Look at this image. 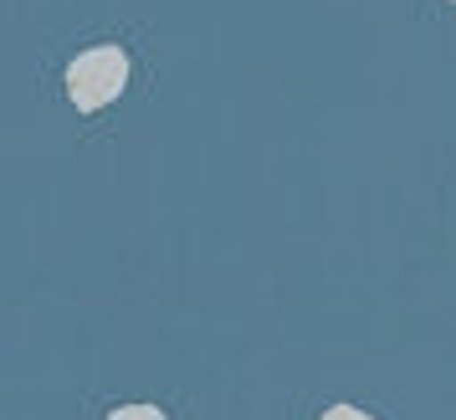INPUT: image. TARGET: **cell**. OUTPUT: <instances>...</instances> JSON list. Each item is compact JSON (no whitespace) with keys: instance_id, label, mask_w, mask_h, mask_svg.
Listing matches in <instances>:
<instances>
[{"instance_id":"cell-1","label":"cell","mask_w":456,"mask_h":420,"mask_svg":"<svg viewBox=\"0 0 456 420\" xmlns=\"http://www.w3.org/2000/svg\"><path fill=\"white\" fill-rule=\"evenodd\" d=\"M128 83V57L124 46H93L77 62L67 67V93L83 113H98L103 103H113Z\"/></svg>"},{"instance_id":"cell-2","label":"cell","mask_w":456,"mask_h":420,"mask_svg":"<svg viewBox=\"0 0 456 420\" xmlns=\"http://www.w3.org/2000/svg\"><path fill=\"white\" fill-rule=\"evenodd\" d=\"M108 420H165V416H159L154 405H118Z\"/></svg>"},{"instance_id":"cell-3","label":"cell","mask_w":456,"mask_h":420,"mask_svg":"<svg viewBox=\"0 0 456 420\" xmlns=\"http://www.w3.org/2000/svg\"><path fill=\"white\" fill-rule=\"evenodd\" d=\"M323 420H374V416L354 410V405H333V410H323Z\"/></svg>"}]
</instances>
